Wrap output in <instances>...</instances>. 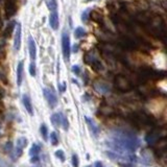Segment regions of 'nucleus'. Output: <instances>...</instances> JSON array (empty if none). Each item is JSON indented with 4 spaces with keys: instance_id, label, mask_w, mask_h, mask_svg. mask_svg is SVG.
<instances>
[{
    "instance_id": "nucleus-2",
    "label": "nucleus",
    "mask_w": 167,
    "mask_h": 167,
    "mask_svg": "<svg viewBox=\"0 0 167 167\" xmlns=\"http://www.w3.org/2000/svg\"><path fill=\"white\" fill-rule=\"evenodd\" d=\"M21 35H22V27L21 23H17L16 29H15V38H14V50L18 51L21 47Z\"/></svg>"
},
{
    "instance_id": "nucleus-7",
    "label": "nucleus",
    "mask_w": 167,
    "mask_h": 167,
    "mask_svg": "<svg viewBox=\"0 0 167 167\" xmlns=\"http://www.w3.org/2000/svg\"><path fill=\"white\" fill-rule=\"evenodd\" d=\"M85 119H86V122H87V124L89 126H90V130H91V132L93 133L94 135H95V137H97L98 136V134H99V127L97 125L95 124V122H94L91 118H89V117H85Z\"/></svg>"
},
{
    "instance_id": "nucleus-5",
    "label": "nucleus",
    "mask_w": 167,
    "mask_h": 167,
    "mask_svg": "<svg viewBox=\"0 0 167 167\" xmlns=\"http://www.w3.org/2000/svg\"><path fill=\"white\" fill-rule=\"evenodd\" d=\"M49 24H50V27H51L53 30H58V28H59V14H58V12L50 13Z\"/></svg>"
},
{
    "instance_id": "nucleus-16",
    "label": "nucleus",
    "mask_w": 167,
    "mask_h": 167,
    "mask_svg": "<svg viewBox=\"0 0 167 167\" xmlns=\"http://www.w3.org/2000/svg\"><path fill=\"white\" fill-rule=\"evenodd\" d=\"M60 116H61V123H63L64 130H68L69 123H68V120H67V118H66L64 115H62V114H60Z\"/></svg>"
},
{
    "instance_id": "nucleus-9",
    "label": "nucleus",
    "mask_w": 167,
    "mask_h": 167,
    "mask_svg": "<svg viewBox=\"0 0 167 167\" xmlns=\"http://www.w3.org/2000/svg\"><path fill=\"white\" fill-rule=\"evenodd\" d=\"M45 2H46V5L50 11V13L58 12V2H57V0H45Z\"/></svg>"
},
{
    "instance_id": "nucleus-23",
    "label": "nucleus",
    "mask_w": 167,
    "mask_h": 167,
    "mask_svg": "<svg viewBox=\"0 0 167 167\" xmlns=\"http://www.w3.org/2000/svg\"><path fill=\"white\" fill-rule=\"evenodd\" d=\"M95 167H104L102 162H96L95 163Z\"/></svg>"
},
{
    "instance_id": "nucleus-22",
    "label": "nucleus",
    "mask_w": 167,
    "mask_h": 167,
    "mask_svg": "<svg viewBox=\"0 0 167 167\" xmlns=\"http://www.w3.org/2000/svg\"><path fill=\"white\" fill-rule=\"evenodd\" d=\"M39 161V158H38V156H36V157H33V158H31V163H37V162Z\"/></svg>"
},
{
    "instance_id": "nucleus-15",
    "label": "nucleus",
    "mask_w": 167,
    "mask_h": 167,
    "mask_svg": "<svg viewBox=\"0 0 167 167\" xmlns=\"http://www.w3.org/2000/svg\"><path fill=\"white\" fill-rule=\"evenodd\" d=\"M50 142L53 146L58 145L59 144V138H58V135L55 132H52L51 134H50Z\"/></svg>"
},
{
    "instance_id": "nucleus-17",
    "label": "nucleus",
    "mask_w": 167,
    "mask_h": 167,
    "mask_svg": "<svg viewBox=\"0 0 167 167\" xmlns=\"http://www.w3.org/2000/svg\"><path fill=\"white\" fill-rule=\"evenodd\" d=\"M55 157L59 158L62 162L65 161V155H64V151H55Z\"/></svg>"
},
{
    "instance_id": "nucleus-1",
    "label": "nucleus",
    "mask_w": 167,
    "mask_h": 167,
    "mask_svg": "<svg viewBox=\"0 0 167 167\" xmlns=\"http://www.w3.org/2000/svg\"><path fill=\"white\" fill-rule=\"evenodd\" d=\"M62 49H63V55L66 61H69L70 58V38H69L68 33L64 31L62 35Z\"/></svg>"
},
{
    "instance_id": "nucleus-6",
    "label": "nucleus",
    "mask_w": 167,
    "mask_h": 167,
    "mask_svg": "<svg viewBox=\"0 0 167 167\" xmlns=\"http://www.w3.org/2000/svg\"><path fill=\"white\" fill-rule=\"evenodd\" d=\"M22 102H23V104H24V107H25V109H26V111L28 112V114H29L30 116H33V109L31 102H30L29 96L24 94L23 97H22Z\"/></svg>"
},
{
    "instance_id": "nucleus-19",
    "label": "nucleus",
    "mask_w": 167,
    "mask_h": 167,
    "mask_svg": "<svg viewBox=\"0 0 167 167\" xmlns=\"http://www.w3.org/2000/svg\"><path fill=\"white\" fill-rule=\"evenodd\" d=\"M29 73L31 76H35L36 75V65H35V63H30L29 65Z\"/></svg>"
},
{
    "instance_id": "nucleus-10",
    "label": "nucleus",
    "mask_w": 167,
    "mask_h": 167,
    "mask_svg": "<svg viewBox=\"0 0 167 167\" xmlns=\"http://www.w3.org/2000/svg\"><path fill=\"white\" fill-rule=\"evenodd\" d=\"M40 151H41L40 145H38L37 143H33L31 148L29 149V155L31 157H36V156H38V153H40Z\"/></svg>"
},
{
    "instance_id": "nucleus-18",
    "label": "nucleus",
    "mask_w": 167,
    "mask_h": 167,
    "mask_svg": "<svg viewBox=\"0 0 167 167\" xmlns=\"http://www.w3.org/2000/svg\"><path fill=\"white\" fill-rule=\"evenodd\" d=\"M78 164H80V162H78V157L77 155H72V165L73 167H78Z\"/></svg>"
},
{
    "instance_id": "nucleus-4",
    "label": "nucleus",
    "mask_w": 167,
    "mask_h": 167,
    "mask_svg": "<svg viewBox=\"0 0 167 167\" xmlns=\"http://www.w3.org/2000/svg\"><path fill=\"white\" fill-rule=\"evenodd\" d=\"M28 50H29V57L30 60L33 63H35L37 57V47H36V42L33 40L31 36L28 37Z\"/></svg>"
},
{
    "instance_id": "nucleus-12",
    "label": "nucleus",
    "mask_w": 167,
    "mask_h": 167,
    "mask_svg": "<svg viewBox=\"0 0 167 167\" xmlns=\"http://www.w3.org/2000/svg\"><path fill=\"white\" fill-rule=\"evenodd\" d=\"M51 122L55 126H60L61 125V116L60 114H53L51 116Z\"/></svg>"
},
{
    "instance_id": "nucleus-3",
    "label": "nucleus",
    "mask_w": 167,
    "mask_h": 167,
    "mask_svg": "<svg viewBox=\"0 0 167 167\" xmlns=\"http://www.w3.org/2000/svg\"><path fill=\"white\" fill-rule=\"evenodd\" d=\"M43 93H44V96H45V98L47 99V102L49 104L50 108H55L58 104V98H57V96L55 94L52 92V91L48 90V89H44L43 90Z\"/></svg>"
},
{
    "instance_id": "nucleus-8",
    "label": "nucleus",
    "mask_w": 167,
    "mask_h": 167,
    "mask_svg": "<svg viewBox=\"0 0 167 167\" xmlns=\"http://www.w3.org/2000/svg\"><path fill=\"white\" fill-rule=\"evenodd\" d=\"M23 78V62H19L17 66V85L21 86Z\"/></svg>"
},
{
    "instance_id": "nucleus-11",
    "label": "nucleus",
    "mask_w": 167,
    "mask_h": 167,
    "mask_svg": "<svg viewBox=\"0 0 167 167\" xmlns=\"http://www.w3.org/2000/svg\"><path fill=\"white\" fill-rule=\"evenodd\" d=\"M26 145H27V139H26V138L21 137L17 140V147L18 148H20V149L23 151V148L26 147Z\"/></svg>"
},
{
    "instance_id": "nucleus-20",
    "label": "nucleus",
    "mask_w": 167,
    "mask_h": 167,
    "mask_svg": "<svg viewBox=\"0 0 167 167\" xmlns=\"http://www.w3.org/2000/svg\"><path fill=\"white\" fill-rule=\"evenodd\" d=\"M72 71H73L74 73L78 74V72H80V67H78V66H73V67H72Z\"/></svg>"
},
{
    "instance_id": "nucleus-25",
    "label": "nucleus",
    "mask_w": 167,
    "mask_h": 167,
    "mask_svg": "<svg viewBox=\"0 0 167 167\" xmlns=\"http://www.w3.org/2000/svg\"><path fill=\"white\" fill-rule=\"evenodd\" d=\"M88 1H91V0H88Z\"/></svg>"
},
{
    "instance_id": "nucleus-13",
    "label": "nucleus",
    "mask_w": 167,
    "mask_h": 167,
    "mask_svg": "<svg viewBox=\"0 0 167 167\" xmlns=\"http://www.w3.org/2000/svg\"><path fill=\"white\" fill-rule=\"evenodd\" d=\"M86 35V30L84 29L82 27H77L74 31V36L76 39H80Z\"/></svg>"
},
{
    "instance_id": "nucleus-14",
    "label": "nucleus",
    "mask_w": 167,
    "mask_h": 167,
    "mask_svg": "<svg viewBox=\"0 0 167 167\" xmlns=\"http://www.w3.org/2000/svg\"><path fill=\"white\" fill-rule=\"evenodd\" d=\"M40 132H41V135L43 139L45 141H47L48 139V130H47V126L45 124H41V127H40Z\"/></svg>"
},
{
    "instance_id": "nucleus-21",
    "label": "nucleus",
    "mask_w": 167,
    "mask_h": 167,
    "mask_svg": "<svg viewBox=\"0 0 167 167\" xmlns=\"http://www.w3.org/2000/svg\"><path fill=\"white\" fill-rule=\"evenodd\" d=\"M65 90H66V84L64 82V84H62V85L60 86V91L61 92H64Z\"/></svg>"
},
{
    "instance_id": "nucleus-24",
    "label": "nucleus",
    "mask_w": 167,
    "mask_h": 167,
    "mask_svg": "<svg viewBox=\"0 0 167 167\" xmlns=\"http://www.w3.org/2000/svg\"><path fill=\"white\" fill-rule=\"evenodd\" d=\"M86 167H92V166H90V165H88V166H86Z\"/></svg>"
}]
</instances>
